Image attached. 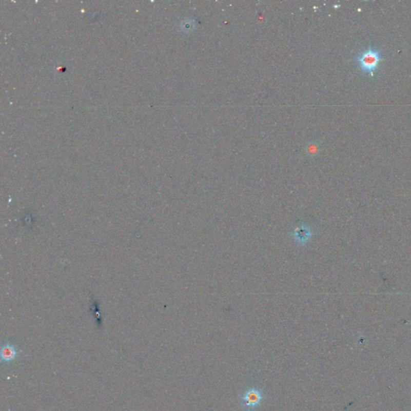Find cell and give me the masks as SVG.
Returning <instances> with one entry per match:
<instances>
[{
	"label": "cell",
	"mask_w": 411,
	"mask_h": 411,
	"mask_svg": "<svg viewBox=\"0 0 411 411\" xmlns=\"http://www.w3.org/2000/svg\"><path fill=\"white\" fill-rule=\"evenodd\" d=\"M382 61V52L375 48H368L357 58L358 66L365 73H375Z\"/></svg>",
	"instance_id": "obj_1"
},
{
	"label": "cell",
	"mask_w": 411,
	"mask_h": 411,
	"mask_svg": "<svg viewBox=\"0 0 411 411\" xmlns=\"http://www.w3.org/2000/svg\"><path fill=\"white\" fill-rule=\"evenodd\" d=\"M264 399V391L260 387H251L244 391L240 398L242 409L253 411L257 409Z\"/></svg>",
	"instance_id": "obj_2"
},
{
	"label": "cell",
	"mask_w": 411,
	"mask_h": 411,
	"mask_svg": "<svg viewBox=\"0 0 411 411\" xmlns=\"http://www.w3.org/2000/svg\"><path fill=\"white\" fill-rule=\"evenodd\" d=\"M21 355V352L13 343H5L1 347L0 357L4 364H10L15 362Z\"/></svg>",
	"instance_id": "obj_3"
},
{
	"label": "cell",
	"mask_w": 411,
	"mask_h": 411,
	"mask_svg": "<svg viewBox=\"0 0 411 411\" xmlns=\"http://www.w3.org/2000/svg\"><path fill=\"white\" fill-rule=\"evenodd\" d=\"M294 236H295L296 240L298 243H304L310 238L311 233H310V230L308 227H305V226H301V227H298V229L296 230Z\"/></svg>",
	"instance_id": "obj_4"
}]
</instances>
